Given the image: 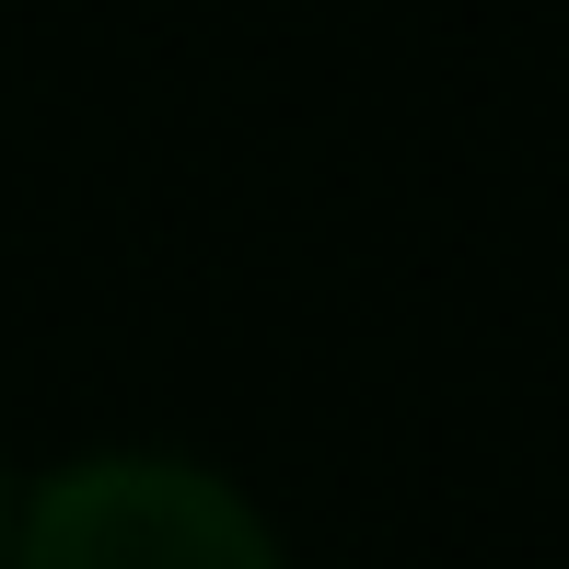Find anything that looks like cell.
Returning <instances> with one entry per match:
<instances>
[{"instance_id": "cell-2", "label": "cell", "mask_w": 569, "mask_h": 569, "mask_svg": "<svg viewBox=\"0 0 569 569\" xmlns=\"http://www.w3.org/2000/svg\"><path fill=\"white\" fill-rule=\"evenodd\" d=\"M0 547H12V477H0Z\"/></svg>"}, {"instance_id": "cell-1", "label": "cell", "mask_w": 569, "mask_h": 569, "mask_svg": "<svg viewBox=\"0 0 569 569\" xmlns=\"http://www.w3.org/2000/svg\"><path fill=\"white\" fill-rule=\"evenodd\" d=\"M0 569H291L268 511L198 453L93 442L12 500Z\"/></svg>"}]
</instances>
